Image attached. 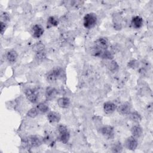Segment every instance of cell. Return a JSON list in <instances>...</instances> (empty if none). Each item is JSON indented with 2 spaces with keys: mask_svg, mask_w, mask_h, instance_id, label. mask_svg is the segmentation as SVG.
<instances>
[{
  "mask_svg": "<svg viewBox=\"0 0 153 153\" xmlns=\"http://www.w3.org/2000/svg\"><path fill=\"white\" fill-rule=\"evenodd\" d=\"M118 65L115 62H112L108 66L109 70L111 71H115L118 68Z\"/></svg>",
  "mask_w": 153,
  "mask_h": 153,
  "instance_id": "d4e9b609",
  "label": "cell"
},
{
  "mask_svg": "<svg viewBox=\"0 0 153 153\" xmlns=\"http://www.w3.org/2000/svg\"><path fill=\"white\" fill-rule=\"evenodd\" d=\"M96 47L102 50H106L108 47V41L105 38H100L95 41Z\"/></svg>",
  "mask_w": 153,
  "mask_h": 153,
  "instance_id": "30bf717a",
  "label": "cell"
},
{
  "mask_svg": "<svg viewBox=\"0 0 153 153\" xmlns=\"http://www.w3.org/2000/svg\"><path fill=\"white\" fill-rule=\"evenodd\" d=\"M131 132L133 136H134V137H139L142 134V128L139 125H135L131 127Z\"/></svg>",
  "mask_w": 153,
  "mask_h": 153,
  "instance_id": "2e32d148",
  "label": "cell"
},
{
  "mask_svg": "<svg viewBox=\"0 0 153 153\" xmlns=\"http://www.w3.org/2000/svg\"><path fill=\"white\" fill-rule=\"evenodd\" d=\"M97 23V16L94 13H90L85 15L83 19V25L85 28L90 29Z\"/></svg>",
  "mask_w": 153,
  "mask_h": 153,
  "instance_id": "6da1fadb",
  "label": "cell"
},
{
  "mask_svg": "<svg viewBox=\"0 0 153 153\" xmlns=\"http://www.w3.org/2000/svg\"><path fill=\"white\" fill-rule=\"evenodd\" d=\"M47 118L51 123H57L60 120V115L54 111H50L48 113Z\"/></svg>",
  "mask_w": 153,
  "mask_h": 153,
  "instance_id": "7c38bea8",
  "label": "cell"
},
{
  "mask_svg": "<svg viewBox=\"0 0 153 153\" xmlns=\"http://www.w3.org/2000/svg\"><path fill=\"white\" fill-rule=\"evenodd\" d=\"M100 57H102L104 59H111L113 58V55L110 51L106 50L103 51V52L100 56Z\"/></svg>",
  "mask_w": 153,
  "mask_h": 153,
  "instance_id": "7402d4cb",
  "label": "cell"
},
{
  "mask_svg": "<svg viewBox=\"0 0 153 153\" xmlns=\"http://www.w3.org/2000/svg\"><path fill=\"white\" fill-rule=\"evenodd\" d=\"M36 108L38 110V111L42 112V113H45L47 112L49 110V107L47 104L41 102L37 105Z\"/></svg>",
  "mask_w": 153,
  "mask_h": 153,
  "instance_id": "d6986e66",
  "label": "cell"
},
{
  "mask_svg": "<svg viewBox=\"0 0 153 153\" xmlns=\"http://www.w3.org/2000/svg\"><path fill=\"white\" fill-rule=\"evenodd\" d=\"M42 139L37 136H30L27 138L26 143L30 147H37L42 144Z\"/></svg>",
  "mask_w": 153,
  "mask_h": 153,
  "instance_id": "3957f363",
  "label": "cell"
},
{
  "mask_svg": "<svg viewBox=\"0 0 153 153\" xmlns=\"http://www.w3.org/2000/svg\"><path fill=\"white\" fill-rule=\"evenodd\" d=\"M0 23H1L0 24V32H1V34H3L4 32L5 31V30L7 27V25L4 22H3L2 21Z\"/></svg>",
  "mask_w": 153,
  "mask_h": 153,
  "instance_id": "4316f807",
  "label": "cell"
},
{
  "mask_svg": "<svg viewBox=\"0 0 153 153\" xmlns=\"http://www.w3.org/2000/svg\"><path fill=\"white\" fill-rule=\"evenodd\" d=\"M57 90L53 87H48L45 91V96L48 100L54 99L57 95Z\"/></svg>",
  "mask_w": 153,
  "mask_h": 153,
  "instance_id": "9a60e30c",
  "label": "cell"
},
{
  "mask_svg": "<svg viewBox=\"0 0 153 153\" xmlns=\"http://www.w3.org/2000/svg\"><path fill=\"white\" fill-rule=\"evenodd\" d=\"M36 57L38 60H42V59H44L45 57V53L43 51L38 52V53H36Z\"/></svg>",
  "mask_w": 153,
  "mask_h": 153,
  "instance_id": "484cf974",
  "label": "cell"
},
{
  "mask_svg": "<svg viewBox=\"0 0 153 153\" xmlns=\"http://www.w3.org/2000/svg\"><path fill=\"white\" fill-rule=\"evenodd\" d=\"M44 49V45L41 43H38L34 45L33 47V50L36 52V53L40 51H42Z\"/></svg>",
  "mask_w": 153,
  "mask_h": 153,
  "instance_id": "603a6c76",
  "label": "cell"
},
{
  "mask_svg": "<svg viewBox=\"0 0 153 153\" xmlns=\"http://www.w3.org/2000/svg\"><path fill=\"white\" fill-rule=\"evenodd\" d=\"M137 141L134 136H130L125 141L126 147L130 150H134L137 146Z\"/></svg>",
  "mask_w": 153,
  "mask_h": 153,
  "instance_id": "5b68a950",
  "label": "cell"
},
{
  "mask_svg": "<svg viewBox=\"0 0 153 153\" xmlns=\"http://www.w3.org/2000/svg\"><path fill=\"white\" fill-rule=\"evenodd\" d=\"M101 133L105 137L108 138H112L114 135V128L111 126H105L100 129Z\"/></svg>",
  "mask_w": 153,
  "mask_h": 153,
  "instance_id": "8992f818",
  "label": "cell"
},
{
  "mask_svg": "<svg viewBox=\"0 0 153 153\" xmlns=\"http://www.w3.org/2000/svg\"><path fill=\"white\" fill-rule=\"evenodd\" d=\"M17 57H18L17 53L15 50H11L7 52L6 57H7L8 61L11 63L15 62L17 59Z\"/></svg>",
  "mask_w": 153,
  "mask_h": 153,
  "instance_id": "5bb4252c",
  "label": "cell"
},
{
  "mask_svg": "<svg viewBox=\"0 0 153 153\" xmlns=\"http://www.w3.org/2000/svg\"><path fill=\"white\" fill-rule=\"evenodd\" d=\"M61 72L62 71L60 68H55L54 69H52L47 74V80L50 82H54L60 75Z\"/></svg>",
  "mask_w": 153,
  "mask_h": 153,
  "instance_id": "277c9868",
  "label": "cell"
},
{
  "mask_svg": "<svg viewBox=\"0 0 153 153\" xmlns=\"http://www.w3.org/2000/svg\"><path fill=\"white\" fill-rule=\"evenodd\" d=\"M58 132L59 133V140L63 143H67L69 139L70 134L66 127L63 125H60L58 127Z\"/></svg>",
  "mask_w": 153,
  "mask_h": 153,
  "instance_id": "7a4b0ae2",
  "label": "cell"
},
{
  "mask_svg": "<svg viewBox=\"0 0 153 153\" xmlns=\"http://www.w3.org/2000/svg\"><path fill=\"white\" fill-rule=\"evenodd\" d=\"M38 114V110L37 109V108H31L30 110H29V111L27 113V115L30 118H35V117L37 116Z\"/></svg>",
  "mask_w": 153,
  "mask_h": 153,
  "instance_id": "44dd1931",
  "label": "cell"
},
{
  "mask_svg": "<svg viewBox=\"0 0 153 153\" xmlns=\"http://www.w3.org/2000/svg\"><path fill=\"white\" fill-rule=\"evenodd\" d=\"M128 115H129V117H130V120L134 122L139 123L142 120L140 115L139 113H137V112H130L128 114Z\"/></svg>",
  "mask_w": 153,
  "mask_h": 153,
  "instance_id": "ac0fdd59",
  "label": "cell"
},
{
  "mask_svg": "<svg viewBox=\"0 0 153 153\" xmlns=\"http://www.w3.org/2000/svg\"><path fill=\"white\" fill-rule=\"evenodd\" d=\"M112 150L113 152H121L122 151V146H121V145L120 143H116L112 146Z\"/></svg>",
  "mask_w": 153,
  "mask_h": 153,
  "instance_id": "cb8c5ba5",
  "label": "cell"
},
{
  "mask_svg": "<svg viewBox=\"0 0 153 153\" xmlns=\"http://www.w3.org/2000/svg\"><path fill=\"white\" fill-rule=\"evenodd\" d=\"M131 109V104L129 102H126L121 104L118 107L117 110L120 114L126 115V114H128L130 112Z\"/></svg>",
  "mask_w": 153,
  "mask_h": 153,
  "instance_id": "52a82bcc",
  "label": "cell"
},
{
  "mask_svg": "<svg viewBox=\"0 0 153 153\" xmlns=\"http://www.w3.org/2000/svg\"><path fill=\"white\" fill-rule=\"evenodd\" d=\"M44 33V29L39 25H35L32 27V33L35 38L41 37Z\"/></svg>",
  "mask_w": 153,
  "mask_h": 153,
  "instance_id": "4fadbf2b",
  "label": "cell"
},
{
  "mask_svg": "<svg viewBox=\"0 0 153 153\" xmlns=\"http://www.w3.org/2000/svg\"><path fill=\"white\" fill-rule=\"evenodd\" d=\"M25 95H26L27 99L30 102H32V103L36 102V101L38 100V95L33 89L27 88L25 90Z\"/></svg>",
  "mask_w": 153,
  "mask_h": 153,
  "instance_id": "ba28073f",
  "label": "cell"
},
{
  "mask_svg": "<svg viewBox=\"0 0 153 153\" xmlns=\"http://www.w3.org/2000/svg\"><path fill=\"white\" fill-rule=\"evenodd\" d=\"M131 25L133 28L139 29L143 25V20L141 17L139 16H134L131 19Z\"/></svg>",
  "mask_w": 153,
  "mask_h": 153,
  "instance_id": "9c48e42d",
  "label": "cell"
},
{
  "mask_svg": "<svg viewBox=\"0 0 153 153\" xmlns=\"http://www.w3.org/2000/svg\"><path fill=\"white\" fill-rule=\"evenodd\" d=\"M70 100L68 97H60L57 100L58 105L62 108H67L70 105Z\"/></svg>",
  "mask_w": 153,
  "mask_h": 153,
  "instance_id": "e0dca14e",
  "label": "cell"
},
{
  "mask_svg": "<svg viewBox=\"0 0 153 153\" xmlns=\"http://www.w3.org/2000/svg\"><path fill=\"white\" fill-rule=\"evenodd\" d=\"M47 27H51L53 26H56L59 24V21L56 18L53 16L50 17L47 20Z\"/></svg>",
  "mask_w": 153,
  "mask_h": 153,
  "instance_id": "ffe728a7",
  "label": "cell"
},
{
  "mask_svg": "<svg viewBox=\"0 0 153 153\" xmlns=\"http://www.w3.org/2000/svg\"><path fill=\"white\" fill-rule=\"evenodd\" d=\"M117 108L116 105L112 102H106L103 105V110L105 113L111 114L113 113Z\"/></svg>",
  "mask_w": 153,
  "mask_h": 153,
  "instance_id": "8fae6325",
  "label": "cell"
}]
</instances>
